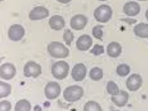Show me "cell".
<instances>
[{
    "label": "cell",
    "mask_w": 148,
    "mask_h": 111,
    "mask_svg": "<svg viewBox=\"0 0 148 111\" xmlns=\"http://www.w3.org/2000/svg\"><path fill=\"white\" fill-rule=\"evenodd\" d=\"M106 89L107 92L112 95H117L120 92L117 84L112 81H110L108 83Z\"/></svg>",
    "instance_id": "cb8c5ba5"
},
{
    "label": "cell",
    "mask_w": 148,
    "mask_h": 111,
    "mask_svg": "<svg viewBox=\"0 0 148 111\" xmlns=\"http://www.w3.org/2000/svg\"><path fill=\"white\" fill-rule=\"evenodd\" d=\"M49 25L52 29L60 31L64 27L65 22L64 18L58 15L52 16L49 21Z\"/></svg>",
    "instance_id": "2e32d148"
},
{
    "label": "cell",
    "mask_w": 148,
    "mask_h": 111,
    "mask_svg": "<svg viewBox=\"0 0 148 111\" xmlns=\"http://www.w3.org/2000/svg\"><path fill=\"white\" fill-rule=\"evenodd\" d=\"M145 16H146V18H147V20L148 21V10L146 11Z\"/></svg>",
    "instance_id": "f546056e"
},
{
    "label": "cell",
    "mask_w": 148,
    "mask_h": 111,
    "mask_svg": "<svg viewBox=\"0 0 148 111\" xmlns=\"http://www.w3.org/2000/svg\"><path fill=\"white\" fill-rule=\"evenodd\" d=\"M11 93V86L9 84L0 81V98L7 97Z\"/></svg>",
    "instance_id": "44dd1931"
},
{
    "label": "cell",
    "mask_w": 148,
    "mask_h": 111,
    "mask_svg": "<svg viewBox=\"0 0 148 111\" xmlns=\"http://www.w3.org/2000/svg\"><path fill=\"white\" fill-rule=\"evenodd\" d=\"M32 109L30 102L26 99L20 100L15 104L14 110L16 111H29Z\"/></svg>",
    "instance_id": "d6986e66"
},
{
    "label": "cell",
    "mask_w": 148,
    "mask_h": 111,
    "mask_svg": "<svg viewBox=\"0 0 148 111\" xmlns=\"http://www.w3.org/2000/svg\"><path fill=\"white\" fill-rule=\"evenodd\" d=\"M129 98L128 93L127 92L121 90L117 95H112L111 100L116 106L121 107L126 105L128 101Z\"/></svg>",
    "instance_id": "9a60e30c"
},
{
    "label": "cell",
    "mask_w": 148,
    "mask_h": 111,
    "mask_svg": "<svg viewBox=\"0 0 148 111\" xmlns=\"http://www.w3.org/2000/svg\"><path fill=\"white\" fill-rule=\"evenodd\" d=\"M87 69L84 63H77L72 69L71 75L76 82L82 81L86 76Z\"/></svg>",
    "instance_id": "8fae6325"
},
{
    "label": "cell",
    "mask_w": 148,
    "mask_h": 111,
    "mask_svg": "<svg viewBox=\"0 0 148 111\" xmlns=\"http://www.w3.org/2000/svg\"><path fill=\"white\" fill-rule=\"evenodd\" d=\"M84 95L82 87L78 85H72L66 88L63 92L64 99L69 102H74L79 101Z\"/></svg>",
    "instance_id": "7a4b0ae2"
},
{
    "label": "cell",
    "mask_w": 148,
    "mask_h": 111,
    "mask_svg": "<svg viewBox=\"0 0 148 111\" xmlns=\"http://www.w3.org/2000/svg\"><path fill=\"white\" fill-rule=\"evenodd\" d=\"M88 23V19L83 14H77L70 20V26L73 29L80 31L84 29Z\"/></svg>",
    "instance_id": "7c38bea8"
},
{
    "label": "cell",
    "mask_w": 148,
    "mask_h": 111,
    "mask_svg": "<svg viewBox=\"0 0 148 111\" xmlns=\"http://www.w3.org/2000/svg\"><path fill=\"white\" fill-rule=\"evenodd\" d=\"M130 67L126 64H120L117 67V74L121 76H127L130 72Z\"/></svg>",
    "instance_id": "603a6c76"
},
{
    "label": "cell",
    "mask_w": 148,
    "mask_h": 111,
    "mask_svg": "<svg viewBox=\"0 0 148 111\" xmlns=\"http://www.w3.org/2000/svg\"><path fill=\"white\" fill-rule=\"evenodd\" d=\"M47 51L49 54L55 59H65L69 54L68 48L62 43L58 42L50 43L47 46Z\"/></svg>",
    "instance_id": "6da1fadb"
},
{
    "label": "cell",
    "mask_w": 148,
    "mask_h": 111,
    "mask_svg": "<svg viewBox=\"0 0 148 111\" xmlns=\"http://www.w3.org/2000/svg\"><path fill=\"white\" fill-rule=\"evenodd\" d=\"M61 88L60 84L57 82H49L46 85L45 93L46 97L48 99H56L60 95Z\"/></svg>",
    "instance_id": "8992f818"
},
{
    "label": "cell",
    "mask_w": 148,
    "mask_h": 111,
    "mask_svg": "<svg viewBox=\"0 0 148 111\" xmlns=\"http://www.w3.org/2000/svg\"><path fill=\"white\" fill-rule=\"evenodd\" d=\"M99 1H107V0H98Z\"/></svg>",
    "instance_id": "4dcf8cb0"
},
{
    "label": "cell",
    "mask_w": 148,
    "mask_h": 111,
    "mask_svg": "<svg viewBox=\"0 0 148 111\" xmlns=\"http://www.w3.org/2000/svg\"><path fill=\"white\" fill-rule=\"evenodd\" d=\"M42 72L41 65L32 61L27 62L24 67V75L27 78H36L41 75Z\"/></svg>",
    "instance_id": "5b68a950"
},
{
    "label": "cell",
    "mask_w": 148,
    "mask_h": 111,
    "mask_svg": "<svg viewBox=\"0 0 148 111\" xmlns=\"http://www.w3.org/2000/svg\"><path fill=\"white\" fill-rule=\"evenodd\" d=\"M69 70V65L64 61L56 62L52 66V75L55 79L58 80L65 79L68 76Z\"/></svg>",
    "instance_id": "3957f363"
},
{
    "label": "cell",
    "mask_w": 148,
    "mask_h": 111,
    "mask_svg": "<svg viewBox=\"0 0 148 111\" xmlns=\"http://www.w3.org/2000/svg\"><path fill=\"white\" fill-rule=\"evenodd\" d=\"M143 80L138 74H133L127 79L126 86L129 91L131 92L136 91L142 85Z\"/></svg>",
    "instance_id": "9c48e42d"
},
{
    "label": "cell",
    "mask_w": 148,
    "mask_h": 111,
    "mask_svg": "<svg viewBox=\"0 0 148 111\" xmlns=\"http://www.w3.org/2000/svg\"><path fill=\"white\" fill-rule=\"evenodd\" d=\"M123 11L127 16L130 17L136 16L140 11V6L136 2H128L124 5Z\"/></svg>",
    "instance_id": "5bb4252c"
},
{
    "label": "cell",
    "mask_w": 148,
    "mask_h": 111,
    "mask_svg": "<svg viewBox=\"0 0 148 111\" xmlns=\"http://www.w3.org/2000/svg\"><path fill=\"white\" fill-rule=\"evenodd\" d=\"M89 76L91 80L98 81L103 78V70L99 67H94L90 70Z\"/></svg>",
    "instance_id": "ffe728a7"
},
{
    "label": "cell",
    "mask_w": 148,
    "mask_h": 111,
    "mask_svg": "<svg viewBox=\"0 0 148 111\" xmlns=\"http://www.w3.org/2000/svg\"><path fill=\"white\" fill-rule=\"evenodd\" d=\"M105 52L104 47L103 45L96 44L90 50V52L93 54L95 56H98L103 54Z\"/></svg>",
    "instance_id": "4316f807"
},
{
    "label": "cell",
    "mask_w": 148,
    "mask_h": 111,
    "mask_svg": "<svg viewBox=\"0 0 148 111\" xmlns=\"http://www.w3.org/2000/svg\"><path fill=\"white\" fill-rule=\"evenodd\" d=\"M16 74V69L13 64L6 63L1 65L0 76L2 79L9 80L13 78Z\"/></svg>",
    "instance_id": "ba28073f"
},
{
    "label": "cell",
    "mask_w": 148,
    "mask_h": 111,
    "mask_svg": "<svg viewBox=\"0 0 148 111\" xmlns=\"http://www.w3.org/2000/svg\"><path fill=\"white\" fill-rule=\"evenodd\" d=\"M49 15V10L46 8L44 6H38L31 10L29 17L31 20H39L47 18Z\"/></svg>",
    "instance_id": "30bf717a"
},
{
    "label": "cell",
    "mask_w": 148,
    "mask_h": 111,
    "mask_svg": "<svg viewBox=\"0 0 148 111\" xmlns=\"http://www.w3.org/2000/svg\"><path fill=\"white\" fill-rule=\"evenodd\" d=\"M138 1H148V0H138Z\"/></svg>",
    "instance_id": "1f68e13d"
},
{
    "label": "cell",
    "mask_w": 148,
    "mask_h": 111,
    "mask_svg": "<svg viewBox=\"0 0 148 111\" xmlns=\"http://www.w3.org/2000/svg\"><path fill=\"white\" fill-rule=\"evenodd\" d=\"M84 111H102V107L98 103L94 101H89L84 107Z\"/></svg>",
    "instance_id": "7402d4cb"
},
{
    "label": "cell",
    "mask_w": 148,
    "mask_h": 111,
    "mask_svg": "<svg viewBox=\"0 0 148 111\" xmlns=\"http://www.w3.org/2000/svg\"><path fill=\"white\" fill-rule=\"evenodd\" d=\"M63 39L66 45L71 46V43L73 41L74 36L73 33L69 29H66L64 30L63 34Z\"/></svg>",
    "instance_id": "d4e9b609"
},
{
    "label": "cell",
    "mask_w": 148,
    "mask_h": 111,
    "mask_svg": "<svg viewBox=\"0 0 148 111\" xmlns=\"http://www.w3.org/2000/svg\"><path fill=\"white\" fill-rule=\"evenodd\" d=\"M135 35L141 38H148V24L140 23L133 29Z\"/></svg>",
    "instance_id": "ac0fdd59"
},
{
    "label": "cell",
    "mask_w": 148,
    "mask_h": 111,
    "mask_svg": "<svg viewBox=\"0 0 148 111\" xmlns=\"http://www.w3.org/2000/svg\"><path fill=\"white\" fill-rule=\"evenodd\" d=\"M25 34V30L22 25L19 24L12 25L8 31L9 39L14 42H18L23 39Z\"/></svg>",
    "instance_id": "52a82bcc"
},
{
    "label": "cell",
    "mask_w": 148,
    "mask_h": 111,
    "mask_svg": "<svg viewBox=\"0 0 148 111\" xmlns=\"http://www.w3.org/2000/svg\"><path fill=\"white\" fill-rule=\"evenodd\" d=\"M57 1L61 3L66 4V3L70 2L72 0H57Z\"/></svg>",
    "instance_id": "f1b7e54d"
},
{
    "label": "cell",
    "mask_w": 148,
    "mask_h": 111,
    "mask_svg": "<svg viewBox=\"0 0 148 111\" xmlns=\"http://www.w3.org/2000/svg\"><path fill=\"white\" fill-rule=\"evenodd\" d=\"M112 9L110 6L103 4L95 10L94 16L97 21L101 23H106L112 18Z\"/></svg>",
    "instance_id": "277c9868"
},
{
    "label": "cell",
    "mask_w": 148,
    "mask_h": 111,
    "mask_svg": "<svg viewBox=\"0 0 148 111\" xmlns=\"http://www.w3.org/2000/svg\"><path fill=\"white\" fill-rule=\"evenodd\" d=\"M122 48L118 43L113 42L109 44L107 47L108 54L113 58L119 57L122 52Z\"/></svg>",
    "instance_id": "e0dca14e"
},
{
    "label": "cell",
    "mask_w": 148,
    "mask_h": 111,
    "mask_svg": "<svg viewBox=\"0 0 148 111\" xmlns=\"http://www.w3.org/2000/svg\"><path fill=\"white\" fill-rule=\"evenodd\" d=\"M11 108V104L9 101L4 100L0 102V110L1 111H10Z\"/></svg>",
    "instance_id": "83f0119b"
},
{
    "label": "cell",
    "mask_w": 148,
    "mask_h": 111,
    "mask_svg": "<svg viewBox=\"0 0 148 111\" xmlns=\"http://www.w3.org/2000/svg\"><path fill=\"white\" fill-rule=\"evenodd\" d=\"M93 40L90 35L84 34L80 36L76 42V46L79 50L86 51L92 46Z\"/></svg>",
    "instance_id": "4fadbf2b"
},
{
    "label": "cell",
    "mask_w": 148,
    "mask_h": 111,
    "mask_svg": "<svg viewBox=\"0 0 148 111\" xmlns=\"http://www.w3.org/2000/svg\"><path fill=\"white\" fill-rule=\"evenodd\" d=\"M104 26L102 25H97L94 27L92 29V35L95 38L97 39L103 41V32L102 29Z\"/></svg>",
    "instance_id": "484cf974"
}]
</instances>
